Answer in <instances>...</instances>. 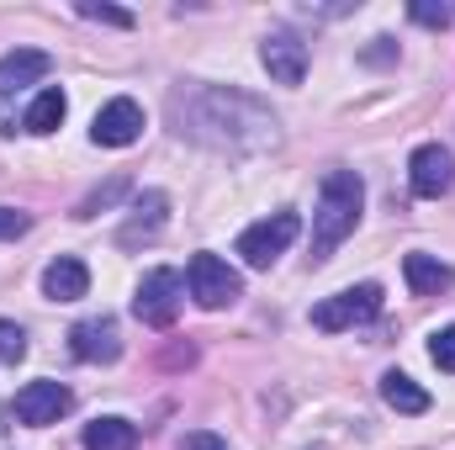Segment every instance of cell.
Returning a JSON list of instances; mask_svg holds the SVG:
<instances>
[{"instance_id":"6da1fadb","label":"cell","mask_w":455,"mask_h":450,"mask_svg":"<svg viewBox=\"0 0 455 450\" xmlns=\"http://www.w3.org/2000/svg\"><path fill=\"white\" fill-rule=\"evenodd\" d=\"M360 207H365V186L355 170H329L323 175V191H318V213H313V265H323L344 238L360 223Z\"/></svg>"},{"instance_id":"7a4b0ae2","label":"cell","mask_w":455,"mask_h":450,"mask_svg":"<svg viewBox=\"0 0 455 450\" xmlns=\"http://www.w3.org/2000/svg\"><path fill=\"white\" fill-rule=\"evenodd\" d=\"M376 313H381V286L376 281H360V286H349L339 297H323L313 308V329L339 334V329H355V324H371Z\"/></svg>"},{"instance_id":"3957f363","label":"cell","mask_w":455,"mask_h":450,"mask_svg":"<svg viewBox=\"0 0 455 450\" xmlns=\"http://www.w3.org/2000/svg\"><path fill=\"white\" fill-rule=\"evenodd\" d=\"M302 233L297 223V213H275V218H265V223H249L238 233V254H243V265H254V270H270L281 254H286V244Z\"/></svg>"},{"instance_id":"277c9868","label":"cell","mask_w":455,"mask_h":450,"mask_svg":"<svg viewBox=\"0 0 455 450\" xmlns=\"http://www.w3.org/2000/svg\"><path fill=\"white\" fill-rule=\"evenodd\" d=\"M180 270H170V265H159V270H148L143 281H138V297H132V313L148 324V329H170L175 324V313H180Z\"/></svg>"},{"instance_id":"5b68a950","label":"cell","mask_w":455,"mask_h":450,"mask_svg":"<svg viewBox=\"0 0 455 450\" xmlns=\"http://www.w3.org/2000/svg\"><path fill=\"white\" fill-rule=\"evenodd\" d=\"M186 281H191V297H196L202 308H228V302H238V297H243L238 270H233L228 260H218V254H191Z\"/></svg>"},{"instance_id":"8992f818","label":"cell","mask_w":455,"mask_h":450,"mask_svg":"<svg viewBox=\"0 0 455 450\" xmlns=\"http://www.w3.org/2000/svg\"><path fill=\"white\" fill-rule=\"evenodd\" d=\"M69 350H75V360H85V366H112L116 355H122V329H116V318H80L75 329H69Z\"/></svg>"},{"instance_id":"52a82bcc","label":"cell","mask_w":455,"mask_h":450,"mask_svg":"<svg viewBox=\"0 0 455 450\" xmlns=\"http://www.w3.org/2000/svg\"><path fill=\"white\" fill-rule=\"evenodd\" d=\"M69 387L64 382H27L21 392H16V419L21 424H32V430H43V424H59L64 414H69Z\"/></svg>"},{"instance_id":"ba28073f","label":"cell","mask_w":455,"mask_h":450,"mask_svg":"<svg viewBox=\"0 0 455 450\" xmlns=\"http://www.w3.org/2000/svg\"><path fill=\"white\" fill-rule=\"evenodd\" d=\"M138 133H143V107L132 101V96H116L107 101L96 122H91V138L101 143V149H127V143H138Z\"/></svg>"},{"instance_id":"9c48e42d","label":"cell","mask_w":455,"mask_h":450,"mask_svg":"<svg viewBox=\"0 0 455 450\" xmlns=\"http://www.w3.org/2000/svg\"><path fill=\"white\" fill-rule=\"evenodd\" d=\"M408 181H413V191L419 197H445L455 186V159L451 149H440V143H424V149H413V159H408Z\"/></svg>"},{"instance_id":"30bf717a","label":"cell","mask_w":455,"mask_h":450,"mask_svg":"<svg viewBox=\"0 0 455 450\" xmlns=\"http://www.w3.org/2000/svg\"><path fill=\"white\" fill-rule=\"evenodd\" d=\"M259 64L270 69L275 85H302L307 80V48L291 37V32H270L259 43Z\"/></svg>"},{"instance_id":"8fae6325","label":"cell","mask_w":455,"mask_h":450,"mask_svg":"<svg viewBox=\"0 0 455 450\" xmlns=\"http://www.w3.org/2000/svg\"><path fill=\"white\" fill-rule=\"evenodd\" d=\"M164 213H170V197H164V191H143V197H138V207H132V218H127V228L116 233V244H122V249H138V244L159 238Z\"/></svg>"},{"instance_id":"7c38bea8","label":"cell","mask_w":455,"mask_h":450,"mask_svg":"<svg viewBox=\"0 0 455 450\" xmlns=\"http://www.w3.org/2000/svg\"><path fill=\"white\" fill-rule=\"evenodd\" d=\"M85 292H91V270H85V260L59 254V260L43 270V297H53V302H80Z\"/></svg>"},{"instance_id":"4fadbf2b","label":"cell","mask_w":455,"mask_h":450,"mask_svg":"<svg viewBox=\"0 0 455 450\" xmlns=\"http://www.w3.org/2000/svg\"><path fill=\"white\" fill-rule=\"evenodd\" d=\"M48 69H53V59H48L43 48H11V53L0 59V96H16L21 85L43 80Z\"/></svg>"},{"instance_id":"5bb4252c","label":"cell","mask_w":455,"mask_h":450,"mask_svg":"<svg viewBox=\"0 0 455 450\" xmlns=\"http://www.w3.org/2000/svg\"><path fill=\"white\" fill-rule=\"evenodd\" d=\"M403 276H408V286H413L419 297H440L455 281V270L445 260H435V254H408V260H403Z\"/></svg>"},{"instance_id":"9a60e30c","label":"cell","mask_w":455,"mask_h":450,"mask_svg":"<svg viewBox=\"0 0 455 450\" xmlns=\"http://www.w3.org/2000/svg\"><path fill=\"white\" fill-rule=\"evenodd\" d=\"M381 398H387V408H397V414H429V392H424L413 376H403V371H387V376H381Z\"/></svg>"},{"instance_id":"2e32d148","label":"cell","mask_w":455,"mask_h":450,"mask_svg":"<svg viewBox=\"0 0 455 450\" xmlns=\"http://www.w3.org/2000/svg\"><path fill=\"white\" fill-rule=\"evenodd\" d=\"M132 446H138V424H127V419L85 424V450H132Z\"/></svg>"},{"instance_id":"e0dca14e","label":"cell","mask_w":455,"mask_h":450,"mask_svg":"<svg viewBox=\"0 0 455 450\" xmlns=\"http://www.w3.org/2000/svg\"><path fill=\"white\" fill-rule=\"evenodd\" d=\"M64 112H69V101H64V91H59V85H48V91H43V96H37V101L27 107V122H21V127L43 138V133H53V127L64 122Z\"/></svg>"},{"instance_id":"ac0fdd59","label":"cell","mask_w":455,"mask_h":450,"mask_svg":"<svg viewBox=\"0 0 455 450\" xmlns=\"http://www.w3.org/2000/svg\"><path fill=\"white\" fill-rule=\"evenodd\" d=\"M122 191H127V181H122V175H116V181H107V186H101V191H91V197H85V202H80V207H75V218H96V213H101V207H112L116 197H122Z\"/></svg>"},{"instance_id":"d6986e66","label":"cell","mask_w":455,"mask_h":450,"mask_svg":"<svg viewBox=\"0 0 455 450\" xmlns=\"http://www.w3.org/2000/svg\"><path fill=\"white\" fill-rule=\"evenodd\" d=\"M21 355H27V334H21V324L0 318V366H16Z\"/></svg>"},{"instance_id":"ffe728a7","label":"cell","mask_w":455,"mask_h":450,"mask_svg":"<svg viewBox=\"0 0 455 450\" xmlns=\"http://www.w3.org/2000/svg\"><path fill=\"white\" fill-rule=\"evenodd\" d=\"M408 16H413L419 27H440V32L451 27V5H445V0H413Z\"/></svg>"},{"instance_id":"44dd1931","label":"cell","mask_w":455,"mask_h":450,"mask_svg":"<svg viewBox=\"0 0 455 450\" xmlns=\"http://www.w3.org/2000/svg\"><path fill=\"white\" fill-rule=\"evenodd\" d=\"M429 360H435L440 371H455V324H451V329H440V334L429 339Z\"/></svg>"},{"instance_id":"7402d4cb","label":"cell","mask_w":455,"mask_h":450,"mask_svg":"<svg viewBox=\"0 0 455 450\" xmlns=\"http://www.w3.org/2000/svg\"><path fill=\"white\" fill-rule=\"evenodd\" d=\"M80 16H91V21H107V27H132V11H116V5H96V0H80Z\"/></svg>"},{"instance_id":"603a6c76","label":"cell","mask_w":455,"mask_h":450,"mask_svg":"<svg viewBox=\"0 0 455 450\" xmlns=\"http://www.w3.org/2000/svg\"><path fill=\"white\" fill-rule=\"evenodd\" d=\"M32 228V218L27 213H16V207H0V238H21Z\"/></svg>"},{"instance_id":"cb8c5ba5","label":"cell","mask_w":455,"mask_h":450,"mask_svg":"<svg viewBox=\"0 0 455 450\" xmlns=\"http://www.w3.org/2000/svg\"><path fill=\"white\" fill-rule=\"evenodd\" d=\"M180 450H228L212 430H191V435H180Z\"/></svg>"},{"instance_id":"d4e9b609","label":"cell","mask_w":455,"mask_h":450,"mask_svg":"<svg viewBox=\"0 0 455 450\" xmlns=\"http://www.w3.org/2000/svg\"><path fill=\"white\" fill-rule=\"evenodd\" d=\"M0 430H5V408H0Z\"/></svg>"}]
</instances>
